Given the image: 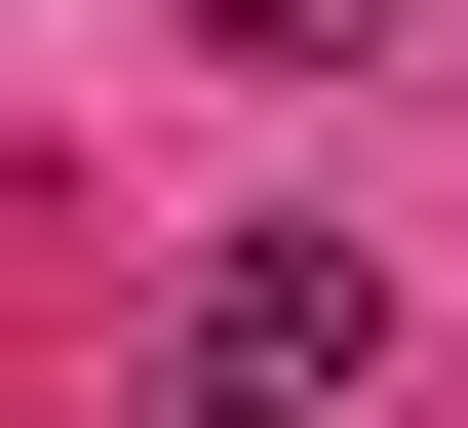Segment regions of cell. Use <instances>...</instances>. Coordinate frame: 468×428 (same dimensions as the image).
<instances>
[{"instance_id": "cell-1", "label": "cell", "mask_w": 468, "mask_h": 428, "mask_svg": "<svg viewBox=\"0 0 468 428\" xmlns=\"http://www.w3.org/2000/svg\"><path fill=\"white\" fill-rule=\"evenodd\" d=\"M156 390H196V428H351V390H390V234H196Z\"/></svg>"}, {"instance_id": "cell-2", "label": "cell", "mask_w": 468, "mask_h": 428, "mask_svg": "<svg viewBox=\"0 0 468 428\" xmlns=\"http://www.w3.org/2000/svg\"><path fill=\"white\" fill-rule=\"evenodd\" d=\"M196 39H234V78H351V39H390V0H196Z\"/></svg>"}]
</instances>
